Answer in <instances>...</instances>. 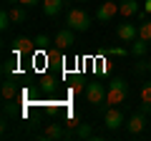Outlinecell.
<instances>
[{
  "label": "cell",
  "instance_id": "ac0fdd59",
  "mask_svg": "<svg viewBox=\"0 0 151 141\" xmlns=\"http://www.w3.org/2000/svg\"><path fill=\"white\" fill-rule=\"evenodd\" d=\"M141 101H144V103H151V81H146L144 88H141Z\"/></svg>",
  "mask_w": 151,
  "mask_h": 141
},
{
  "label": "cell",
  "instance_id": "ffe728a7",
  "mask_svg": "<svg viewBox=\"0 0 151 141\" xmlns=\"http://www.w3.org/2000/svg\"><path fill=\"white\" fill-rule=\"evenodd\" d=\"M33 43H35V48H48L50 38H48V35H43V33H40V35H38L35 40H33Z\"/></svg>",
  "mask_w": 151,
  "mask_h": 141
},
{
  "label": "cell",
  "instance_id": "5bb4252c",
  "mask_svg": "<svg viewBox=\"0 0 151 141\" xmlns=\"http://www.w3.org/2000/svg\"><path fill=\"white\" fill-rule=\"evenodd\" d=\"M30 48H33V43L28 38H15L13 40V50H15V53H28Z\"/></svg>",
  "mask_w": 151,
  "mask_h": 141
},
{
  "label": "cell",
  "instance_id": "2e32d148",
  "mask_svg": "<svg viewBox=\"0 0 151 141\" xmlns=\"http://www.w3.org/2000/svg\"><path fill=\"white\" fill-rule=\"evenodd\" d=\"M139 38L146 40V43H151V20H141V25H139Z\"/></svg>",
  "mask_w": 151,
  "mask_h": 141
},
{
  "label": "cell",
  "instance_id": "e0dca14e",
  "mask_svg": "<svg viewBox=\"0 0 151 141\" xmlns=\"http://www.w3.org/2000/svg\"><path fill=\"white\" fill-rule=\"evenodd\" d=\"M15 93H18V88H15V83H13V81H5V83H3V98H5V101H13Z\"/></svg>",
  "mask_w": 151,
  "mask_h": 141
},
{
  "label": "cell",
  "instance_id": "7a4b0ae2",
  "mask_svg": "<svg viewBox=\"0 0 151 141\" xmlns=\"http://www.w3.org/2000/svg\"><path fill=\"white\" fill-rule=\"evenodd\" d=\"M65 23H68V28H73L76 33H83L91 28V15H88L83 8H73V10L68 13V18H65Z\"/></svg>",
  "mask_w": 151,
  "mask_h": 141
},
{
  "label": "cell",
  "instance_id": "603a6c76",
  "mask_svg": "<svg viewBox=\"0 0 151 141\" xmlns=\"http://www.w3.org/2000/svg\"><path fill=\"white\" fill-rule=\"evenodd\" d=\"M144 13H146V15L151 13V0H146V3H144Z\"/></svg>",
  "mask_w": 151,
  "mask_h": 141
},
{
  "label": "cell",
  "instance_id": "9a60e30c",
  "mask_svg": "<svg viewBox=\"0 0 151 141\" xmlns=\"http://www.w3.org/2000/svg\"><path fill=\"white\" fill-rule=\"evenodd\" d=\"M8 13H10V20L13 23H25V18H28L25 10H23V5H13Z\"/></svg>",
  "mask_w": 151,
  "mask_h": 141
},
{
  "label": "cell",
  "instance_id": "8992f818",
  "mask_svg": "<svg viewBox=\"0 0 151 141\" xmlns=\"http://www.w3.org/2000/svg\"><path fill=\"white\" fill-rule=\"evenodd\" d=\"M116 35H119L121 43H134V40L139 38V28H136L134 23H119V28H116Z\"/></svg>",
  "mask_w": 151,
  "mask_h": 141
},
{
  "label": "cell",
  "instance_id": "30bf717a",
  "mask_svg": "<svg viewBox=\"0 0 151 141\" xmlns=\"http://www.w3.org/2000/svg\"><path fill=\"white\" fill-rule=\"evenodd\" d=\"M40 8H43V15L45 18H55L60 10H63V0H43Z\"/></svg>",
  "mask_w": 151,
  "mask_h": 141
},
{
  "label": "cell",
  "instance_id": "7c38bea8",
  "mask_svg": "<svg viewBox=\"0 0 151 141\" xmlns=\"http://www.w3.org/2000/svg\"><path fill=\"white\" fill-rule=\"evenodd\" d=\"M146 50H149V43H146V40H134V43H131V55H136V58H144L146 55Z\"/></svg>",
  "mask_w": 151,
  "mask_h": 141
},
{
  "label": "cell",
  "instance_id": "6da1fadb",
  "mask_svg": "<svg viewBox=\"0 0 151 141\" xmlns=\"http://www.w3.org/2000/svg\"><path fill=\"white\" fill-rule=\"evenodd\" d=\"M126 98H129V83H126L124 78H113L111 86L106 88V103L119 106V103H124Z\"/></svg>",
  "mask_w": 151,
  "mask_h": 141
},
{
  "label": "cell",
  "instance_id": "d6986e66",
  "mask_svg": "<svg viewBox=\"0 0 151 141\" xmlns=\"http://www.w3.org/2000/svg\"><path fill=\"white\" fill-rule=\"evenodd\" d=\"M10 13H8V10H3V13H0V28H3V30H8V28H10Z\"/></svg>",
  "mask_w": 151,
  "mask_h": 141
},
{
  "label": "cell",
  "instance_id": "d4e9b609",
  "mask_svg": "<svg viewBox=\"0 0 151 141\" xmlns=\"http://www.w3.org/2000/svg\"><path fill=\"white\" fill-rule=\"evenodd\" d=\"M149 73H151V63H149Z\"/></svg>",
  "mask_w": 151,
  "mask_h": 141
},
{
  "label": "cell",
  "instance_id": "44dd1931",
  "mask_svg": "<svg viewBox=\"0 0 151 141\" xmlns=\"http://www.w3.org/2000/svg\"><path fill=\"white\" fill-rule=\"evenodd\" d=\"M108 55H119V58H124L126 48H119V45H116V48H108Z\"/></svg>",
  "mask_w": 151,
  "mask_h": 141
},
{
  "label": "cell",
  "instance_id": "9c48e42d",
  "mask_svg": "<svg viewBox=\"0 0 151 141\" xmlns=\"http://www.w3.org/2000/svg\"><path fill=\"white\" fill-rule=\"evenodd\" d=\"M43 136H45V139H73L76 131H63L58 124H50V126H45Z\"/></svg>",
  "mask_w": 151,
  "mask_h": 141
},
{
  "label": "cell",
  "instance_id": "8fae6325",
  "mask_svg": "<svg viewBox=\"0 0 151 141\" xmlns=\"http://www.w3.org/2000/svg\"><path fill=\"white\" fill-rule=\"evenodd\" d=\"M139 3L136 0H119V13L124 18H131V15H139Z\"/></svg>",
  "mask_w": 151,
  "mask_h": 141
},
{
  "label": "cell",
  "instance_id": "cb8c5ba5",
  "mask_svg": "<svg viewBox=\"0 0 151 141\" xmlns=\"http://www.w3.org/2000/svg\"><path fill=\"white\" fill-rule=\"evenodd\" d=\"M76 3H88V0H76Z\"/></svg>",
  "mask_w": 151,
  "mask_h": 141
},
{
  "label": "cell",
  "instance_id": "484cf974",
  "mask_svg": "<svg viewBox=\"0 0 151 141\" xmlns=\"http://www.w3.org/2000/svg\"><path fill=\"white\" fill-rule=\"evenodd\" d=\"M149 129H151V119H149Z\"/></svg>",
  "mask_w": 151,
  "mask_h": 141
},
{
  "label": "cell",
  "instance_id": "52a82bcc",
  "mask_svg": "<svg viewBox=\"0 0 151 141\" xmlns=\"http://www.w3.org/2000/svg\"><path fill=\"white\" fill-rule=\"evenodd\" d=\"M149 126V116L146 114H141V111H136L134 116L129 119V124H126V129H129V134H134V136H139L141 131Z\"/></svg>",
  "mask_w": 151,
  "mask_h": 141
},
{
  "label": "cell",
  "instance_id": "5b68a950",
  "mask_svg": "<svg viewBox=\"0 0 151 141\" xmlns=\"http://www.w3.org/2000/svg\"><path fill=\"white\" fill-rule=\"evenodd\" d=\"M103 124H106L108 131H116V129H121V126L126 124V119H124V114H121L116 106H111V109L103 114Z\"/></svg>",
  "mask_w": 151,
  "mask_h": 141
},
{
  "label": "cell",
  "instance_id": "4fadbf2b",
  "mask_svg": "<svg viewBox=\"0 0 151 141\" xmlns=\"http://www.w3.org/2000/svg\"><path fill=\"white\" fill-rule=\"evenodd\" d=\"M76 139H96V131L88 124H78L76 126Z\"/></svg>",
  "mask_w": 151,
  "mask_h": 141
},
{
  "label": "cell",
  "instance_id": "ba28073f",
  "mask_svg": "<svg viewBox=\"0 0 151 141\" xmlns=\"http://www.w3.org/2000/svg\"><path fill=\"white\" fill-rule=\"evenodd\" d=\"M55 48H68L70 43H76V35H73V28H63V30L55 33V38H53Z\"/></svg>",
  "mask_w": 151,
  "mask_h": 141
},
{
  "label": "cell",
  "instance_id": "277c9868",
  "mask_svg": "<svg viewBox=\"0 0 151 141\" xmlns=\"http://www.w3.org/2000/svg\"><path fill=\"white\" fill-rule=\"evenodd\" d=\"M86 101L93 103V106L106 103V88H103V83H98V81L86 83Z\"/></svg>",
  "mask_w": 151,
  "mask_h": 141
},
{
  "label": "cell",
  "instance_id": "3957f363",
  "mask_svg": "<svg viewBox=\"0 0 151 141\" xmlns=\"http://www.w3.org/2000/svg\"><path fill=\"white\" fill-rule=\"evenodd\" d=\"M119 13V0H106L96 8V20L98 23H111Z\"/></svg>",
  "mask_w": 151,
  "mask_h": 141
},
{
  "label": "cell",
  "instance_id": "7402d4cb",
  "mask_svg": "<svg viewBox=\"0 0 151 141\" xmlns=\"http://www.w3.org/2000/svg\"><path fill=\"white\" fill-rule=\"evenodd\" d=\"M18 3H20L23 8H33L35 3H43V0H18Z\"/></svg>",
  "mask_w": 151,
  "mask_h": 141
}]
</instances>
